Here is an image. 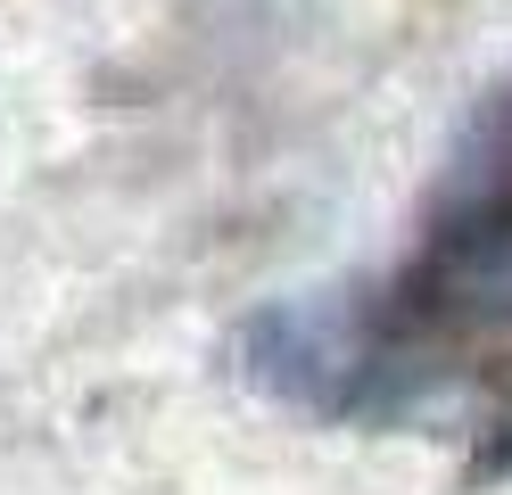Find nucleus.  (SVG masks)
Masks as SVG:
<instances>
[{
	"label": "nucleus",
	"mask_w": 512,
	"mask_h": 495,
	"mask_svg": "<svg viewBox=\"0 0 512 495\" xmlns=\"http://www.w3.org/2000/svg\"><path fill=\"white\" fill-rule=\"evenodd\" d=\"M240 347H248L256 388H273L281 405H306V413H356L364 405L372 347L339 297H290V306L248 314Z\"/></svg>",
	"instance_id": "nucleus-1"
},
{
	"label": "nucleus",
	"mask_w": 512,
	"mask_h": 495,
	"mask_svg": "<svg viewBox=\"0 0 512 495\" xmlns=\"http://www.w3.org/2000/svg\"><path fill=\"white\" fill-rule=\"evenodd\" d=\"M413 289H422V306L446 314V322L512 330V207L446 223L430 240V256H422V273H413Z\"/></svg>",
	"instance_id": "nucleus-2"
}]
</instances>
